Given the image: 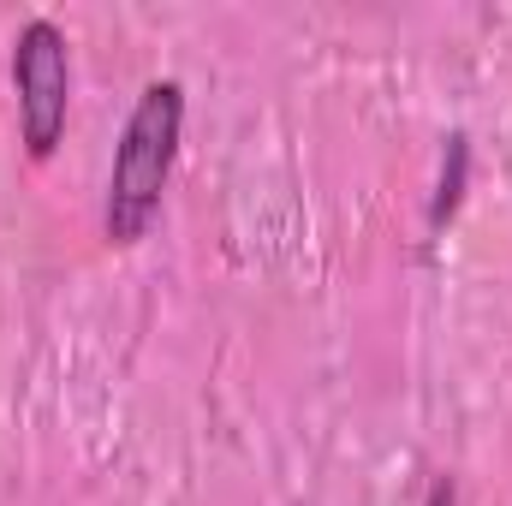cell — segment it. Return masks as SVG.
Segmentation results:
<instances>
[{
	"mask_svg": "<svg viewBox=\"0 0 512 506\" xmlns=\"http://www.w3.org/2000/svg\"><path fill=\"white\" fill-rule=\"evenodd\" d=\"M423 506H459V489H453V477H435V483H429V495H423Z\"/></svg>",
	"mask_w": 512,
	"mask_h": 506,
	"instance_id": "4",
	"label": "cell"
},
{
	"mask_svg": "<svg viewBox=\"0 0 512 506\" xmlns=\"http://www.w3.org/2000/svg\"><path fill=\"white\" fill-rule=\"evenodd\" d=\"M465 173H471V137L453 131V137H447V161H441V185H435V203H429V227H435V233L453 221V209H459V197H465Z\"/></svg>",
	"mask_w": 512,
	"mask_h": 506,
	"instance_id": "3",
	"label": "cell"
},
{
	"mask_svg": "<svg viewBox=\"0 0 512 506\" xmlns=\"http://www.w3.org/2000/svg\"><path fill=\"white\" fill-rule=\"evenodd\" d=\"M12 90H18V137L30 161H48L72 108V54L54 18H30L12 36Z\"/></svg>",
	"mask_w": 512,
	"mask_h": 506,
	"instance_id": "2",
	"label": "cell"
},
{
	"mask_svg": "<svg viewBox=\"0 0 512 506\" xmlns=\"http://www.w3.org/2000/svg\"><path fill=\"white\" fill-rule=\"evenodd\" d=\"M179 131H185V84L179 78L143 84V96L126 114V131L114 143V167H108V191H102L108 245H137L149 233V221L161 215V197H167V179L179 161Z\"/></svg>",
	"mask_w": 512,
	"mask_h": 506,
	"instance_id": "1",
	"label": "cell"
}]
</instances>
